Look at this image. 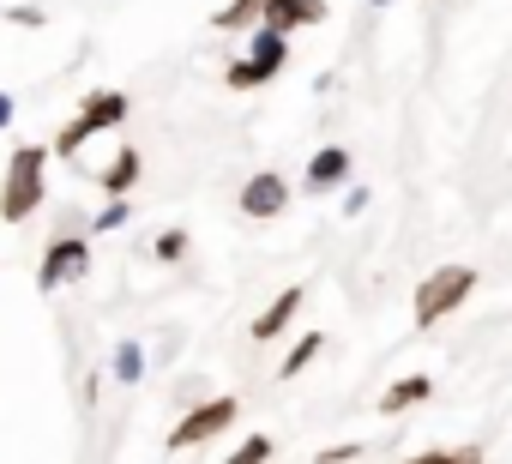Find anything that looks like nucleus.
<instances>
[{"label": "nucleus", "mask_w": 512, "mask_h": 464, "mask_svg": "<svg viewBox=\"0 0 512 464\" xmlns=\"http://www.w3.org/2000/svg\"><path fill=\"white\" fill-rule=\"evenodd\" d=\"M127 115H133V97H127V91H109V85H103V91H91V97L79 103V121H85L91 133H121V127H127Z\"/></svg>", "instance_id": "nucleus-11"}, {"label": "nucleus", "mask_w": 512, "mask_h": 464, "mask_svg": "<svg viewBox=\"0 0 512 464\" xmlns=\"http://www.w3.org/2000/svg\"><path fill=\"white\" fill-rule=\"evenodd\" d=\"M49 145H13L7 175H0V223H31L49 199Z\"/></svg>", "instance_id": "nucleus-1"}, {"label": "nucleus", "mask_w": 512, "mask_h": 464, "mask_svg": "<svg viewBox=\"0 0 512 464\" xmlns=\"http://www.w3.org/2000/svg\"><path fill=\"white\" fill-rule=\"evenodd\" d=\"M302 302H308V290H302V284H284V290H278V296H272V302H266L260 314H253L247 338H253V344H278V338H284V332L296 326Z\"/></svg>", "instance_id": "nucleus-8"}, {"label": "nucleus", "mask_w": 512, "mask_h": 464, "mask_svg": "<svg viewBox=\"0 0 512 464\" xmlns=\"http://www.w3.org/2000/svg\"><path fill=\"white\" fill-rule=\"evenodd\" d=\"M223 464H272V434H241L223 452Z\"/></svg>", "instance_id": "nucleus-16"}, {"label": "nucleus", "mask_w": 512, "mask_h": 464, "mask_svg": "<svg viewBox=\"0 0 512 464\" xmlns=\"http://www.w3.org/2000/svg\"><path fill=\"white\" fill-rule=\"evenodd\" d=\"M290 199H296V187L278 175V169H260V175H247V187H241V217H253V223H272V217H284L290 211Z\"/></svg>", "instance_id": "nucleus-6"}, {"label": "nucleus", "mask_w": 512, "mask_h": 464, "mask_svg": "<svg viewBox=\"0 0 512 464\" xmlns=\"http://www.w3.org/2000/svg\"><path fill=\"white\" fill-rule=\"evenodd\" d=\"M320 350H326V332H302V338L284 350V362H278V380H296V374H302V368H308Z\"/></svg>", "instance_id": "nucleus-15"}, {"label": "nucleus", "mask_w": 512, "mask_h": 464, "mask_svg": "<svg viewBox=\"0 0 512 464\" xmlns=\"http://www.w3.org/2000/svg\"><path fill=\"white\" fill-rule=\"evenodd\" d=\"M260 19H266V0H223V7L211 13V31H223V37H253V31H260Z\"/></svg>", "instance_id": "nucleus-13"}, {"label": "nucleus", "mask_w": 512, "mask_h": 464, "mask_svg": "<svg viewBox=\"0 0 512 464\" xmlns=\"http://www.w3.org/2000/svg\"><path fill=\"white\" fill-rule=\"evenodd\" d=\"M290 67V37H278V31H253L247 37V55H235L229 67H223V91H260V85H272L278 73Z\"/></svg>", "instance_id": "nucleus-3"}, {"label": "nucleus", "mask_w": 512, "mask_h": 464, "mask_svg": "<svg viewBox=\"0 0 512 464\" xmlns=\"http://www.w3.org/2000/svg\"><path fill=\"white\" fill-rule=\"evenodd\" d=\"M350 175H356V157H350V145H320L314 157H308V169H302V187L296 193H338V187H350Z\"/></svg>", "instance_id": "nucleus-7"}, {"label": "nucleus", "mask_w": 512, "mask_h": 464, "mask_svg": "<svg viewBox=\"0 0 512 464\" xmlns=\"http://www.w3.org/2000/svg\"><path fill=\"white\" fill-rule=\"evenodd\" d=\"M235 416H241V398H235V392H211V398L187 404L181 422L169 428V452H199V446H211L223 428H235Z\"/></svg>", "instance_id": "nucleus-4"}, {"label": "nucleus", "mask_w": 512, "mask_h": 464, "mask_svg": "<svg viewBox=\"0 0 512 464\" xmlns=\"http://www.w3.org/2000/svg\"><path fill=\"white\" fill-rule=\"evenodd\" d=\"M0 13H7V25H19V31H43L49 25L43 7H0Z\"/></svg>", "instance_id": "nucleus-19"}, {"label": "nucleus", "mask_w": 512, "mask_h": 464, "mask_svg": "<svg viewBox=\"0 0 512 464\" xmlns=\"http://www.w3.org/2000/svg\"><path fill=\"white\" fill-rule=\"evenodd\" d=\"M368 7H392V0H368Z\"/></svg>", "instance_id": "nucleus-25"}, {"label": "nucleus", "mask_w": 512, "mask_h": 464, "mask_svg": "<svg viewBox=\"0 0 512 464\" xmlns=\"http://www.w3.org/2000/svg\"><path fill=\"white\" fill-rule=\"evenodd\" d=\"M362 458V440H344V446H326L320 452V464H356Z\"/></svg>", "instance_id": "nucleus-20"}, {"label": "nucleus", "mask_w": 512, "mask_h": 464, "mask_svg": "<svg viewBox=\"0 0 512 464\" xmlns=\"http://www.w3.org/2000/svg\"><path fill=\"white\" fill-rule=\"evenodd\" d=\"M428 398H434V380H428V374H404V380L380 386L374 410H380V416H404V410H416V404H428Z\"/></svg>", "instance_id": "nucleus-12"}, {"label": "nucleus", "mask_w": 512, "mask_h": 464, "mask_svg": "<svg viewBox=\"0 0 512 464\" xmlns=\"http://www.w3.org/2000/svg\"><path fill=\"white\" fill-rule=\"evenodd\" d=\"M139 169H145L139 145H133V139H121V145H115V157H109V163H103V169H97L91 181L103 187V199H127V193L139 187Z\"/></svg>", "instance_id": "nucleus-9"}, {"label": "nucleus", "mask_w": 512, "mask_h": 464, "mask_svg": "<svg viewBox=\"0 0 512 464\" xmlns=\"http://www.w3.org/2000/svg\"><path fill=\"white\" fill-rule=\"evenodd\" d=\"M187 248H193V236H187V229H163V236L151 242V254H157L163 266H181V260H187Z\"/></svg>", "instance_id": "nucleus-17"}, {"label": "nucleus", "mask_w": 512, "mask_h": 464, "mask_svg": "<svg viewBox=\"0 0 512 464\" xmlns=\"http://www.w3.org/2000/svg\"><path fill=\"white\" fill-rule=\"evenodd\" d=\"M470 290H476V266H434L422 284H416V302H410V314H416V326L428 332V326H440V320H452L464 302H470Z\"/></svg>", "instance_id": "nucleus-2"}, {"label": "nucleus", "mask_w": 512, "mask_h": 464, "mask_svg": "<svg viewBox=\"0 0 512 464\" xmlns=\"http://www.w3.org/2000/svg\"><path fill=\"white\" fill-rule=\"evenodd\" d=\"M260 25L278 31V37L314 31V25H326V0H266V19Z\"/></svg>", "instance_id": "nucleus-10"}, {"label": "nucleus", "mask_w": 512, "mask_h": 464, "mask_svg": "<svg viewBox=\"0 0 512 464\" xmlns=\"http://www.w3.org/2000/svg\"><path fill=\"white\" fill-rule=\"evenodd\" d=\"M398 464H452V446H428V452H410Z\"/></svg>", "instance_id": "nucleus-21"}, {"label": "nucleus", "mask_w": 512, "mask_h": 464, "mask_svg": "<svg viewBox=\"0 0 512 464\" xmlns=\"http://www.w3.org/2000/svg\"><path fill=\"white\" fill-rule=\"evenodd\" d=\"M19 121V103H13V91H0V133H7Z\"/></svg>", "instance_id": "nucleus-23"}, {"label": "nucleus", "mask_w": 512, "mask_h": 464, "mask_svg": "<svg viewBox=\"0 0 512 464\" xmlns=\"http://www.w3.org/2000/svg\"><path fill=\"white\" fill-rule=\"evenodd\" d=\"M145 368H151V350H145L139 338H121V344L109 350V380H115V386H139Z\"/></svg>", "instance_id": "nucleus-14"}, {"label": "nucleus", "mask_w": 512, "mask_h": 464, "mask_svg": "<svg viewBox=\"0 0 512 464\" xmlns=\"http://www.w3.org/2000/svg\"><path fill=\"white\" fill-rule=\"evenodd\" d=\"M452 464H482V446H476V440H464V446H452Z\"/></svg>", "instance_id": "nucleus-24"}, {"label": "nucleus", "mask_w": 512, "mask_h": 464, "mask_svg": "<svg viewBox=\"0 0 512 464\" xmlns=\"http://www.w3.org/2000/svg\"><path fill=\"white\" fill-rule=\"evenodd\" d=\"M362 211H368V187H350L344 193V217H362Z\"/></svg>", "instance_id": "nucleus-22"}, {"label": "nucleus", "mask_w": 512, "mask_h": 464, "mask_svg": "<svg viewBox=\"0 0 512 464\" xmlns=\"http://www.w3.org/2000/svg\"><path fill=\"white\" fill-rule=\"evenodd\" d=\"M127 217H133V199H103V211L91 217V229H97V236H115V229H127Z\"/></svg>", "instance_id": "nucleus-18"}, {"label": "nucleus", "mask_w": 512, "mask_h": 464, "mask_svg": "<svg viewBox=\"0 0 512 464\" xmlns=\"http://www.w3.org/2000/svg\"><path fill=\"white\" fill-rule=\"evenodd\" d=\"M79 278H91V242L85 236H55L49 248H43V266H37V290H67V284H79Z\"/></svg>", "instance_id": "nucleus-5"}]
</instances>
